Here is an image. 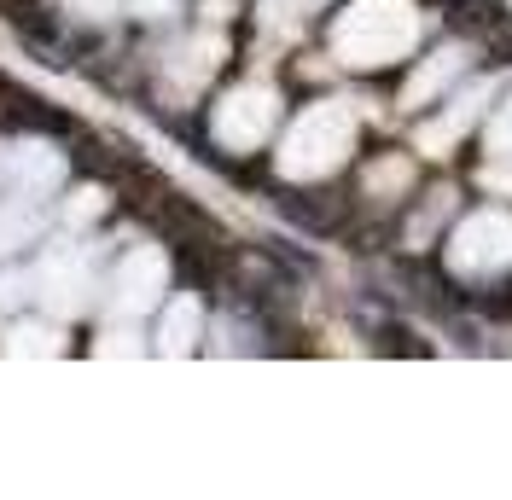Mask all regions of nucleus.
<instances>
[{
  "label": "nucleus",
  "instance_id": "obj_1",
  "mask_svg": "<svg viewBox=\"0 0 512 500\" xmlns=\"http://www.w3.org/2000/svg\"><path fill=\"white\" fill-rule=\"evenodd\" d=\"M35 291H41V297H47V303H53V309H82V303H88V268H82V256H76V250H47V256H41V268H35Z\"/></svg>",
  "mask_w": 512,
  "mask_h": 500
},
{
  "label": "nucleus",
  "instance_id": "obj_2",
  "mask_svg": "<svg viewBox=\"0 0 512 500\" xmlns=\"http://www.w3.org/2000/svg\"><path fill=\"white\" fill-rule=\"evenodd\" d=\"M163 285V256H152V250H140V256H128L123 274H117V309H146L152 297H158Z\"/></svg>",
  "mask_w": 512,
  "mask_h": 500
},
{
  "label": "nucleus",
  "instance_id": "obj_3",
  "mask_svg": "<svg viewBox=\"0 0 512 500\" xmlns=\"http://www.w3.org/2000/svg\"><path fill=\"white\" fill-rule=\"evenodd\" d=\"M35 227H41V198L6 187V198H0V256L18 250V245H30Z\"/></svg>",
  "mask_w": 512,
  "mask_h": 500
},
{
  "label": "nucleus",
  "instance_id": "obj_4",
  "mask_svg": "<svg viewBox=\"0 0 512 500\" xmlns=\"http://www.w3.org/2000/svg\"><path fill=\"white\" fill-rule=\"evenodd\" d=\"M268 117H274V99L239 94V99H233V111H227V117H216V134H222V140H233V146H251Z\"/></svg>",
  "mask_w": 512,
  "mask_h": 500
},
{
  "label": "nucleus",
  "instance_id": "obj_5",
  "mask_svg": "<svg viewBox=\"0 0 512 500\" xmlns=\"http://www.w3.org/2000/svg\"><path fill=\"white\" fill-rule=\"evenodd\" d=\"M24 349H41V355H53V332H47V326H18V332H12V344H6V355H24Z\"/></svg>",
  "mask_w": 512,
  "mask_h": 500
},
{
  "label": "nucleus",
  "instance_id": "obj_6",
  "mask_svg": "<svg viewBox=\"0 0 512 500\" xmlns=\"http://www.w3.org/2000/svg\"><path fill=\"white\" fill-rule=\"evenodd\" d=\"M192 326H198V314H192V303H181V309L169 314V326H163V332H169V349H187L192 344Z\"/></svg>",
  "mask_w": 512,
  "mask_h": 500
},
{
  "label": "nucleus",
  "instance_id": "obj_7",
  "mask_svg": "<svg viewBox=\"0 0 512 500\" xmlns=\"http://www.w3.org/2000/svg\"><path fill=\"white\" fill-rule=\"evenodd\" d=\"M70 6H76V12H111L117 0H70Z\"/></svg>",
  "mask_w": 512,
  "mask_h": 500
}]
</instances>
